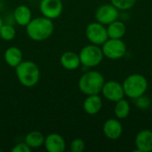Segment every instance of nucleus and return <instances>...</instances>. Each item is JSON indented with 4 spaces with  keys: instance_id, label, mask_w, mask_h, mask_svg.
Returning a JSON list of instances; mask_svg holds the SVG:
<instances>
[{
    "instance_id": "1",
    "label": "nucleus",
    "mask_w": 152,
    "mask_h": 152,
    "mask_svg": "<svg viewBox=\"0 0 152 152\" xmlns=\"http://www.w3.org/2000/svg\"><path fill=\"white\" fill-rule=\"evenodd\" d=\"M26 28L27 34L34 41H43L49 38L54 28L52 20L45 16L31 20Z\"/></svg>"
},
{
    "instance_id": "2",
    "label": "nucleus",
    "mask_w": 152,
    "mask_h": 152,
    "mask_svg": "<svg viewBox=\"0 0 152 152\" xmlns=\"http://www.w3.org/2000/svg\"><path fill=\"white\" fill-rule=\"evenodd\" d=\"M105 83L103 75L96 70L87 71L82 75L78 81L80 91L86 95L99 94Z\"/></svg>"
},
{
    "instance_id": "3",
    "label": "nucleus",
    "mask_w": 152,
    "mask_h": 152,
    "mask_svg": "<svg viewBox=\"0 0 152 152\" xmlns=\"http://www.w3.org/2000/svg\"><path fill=\"white\" fill-rule=\"evenodd\" d=\"M122 86L125 95L134 100L145 94L148 89V81L143 75L134 73L126 77Z\"/></svg>"
},
{
    "instance_id": "4",
    "label": "nucleus",
    "mask_w": 152,
    "mask_h": 152,
    "mask_svg": "<svg viewBox=\"0 0 152 152\" xmlns=\"http://www.w3.org/2000/svg\"><path fill=\"white\" fill-rule=\"evenodd\" d=\"M16 74L20 83L27 87L37 85L40 77L39 69L32 61H21L16 67Z\"/></svg>"
},
{
    "instance_id": "5",
    "label": "nucleus",
    "mask_w": 152,
    "mask_h": 152,
    "mask_svg": "<svg viewBox=\"0 0 152 152\" xmlns=\"http://www.w3.org/2000/svg\"><path fill=\"white\" fill-rule=\"evenodd\" d=\"M78 55L81 64L87 68L98 66L102 61L104 57L102 48L94 44L83 47Z\"/></svg>"
},
{
    "instance_id": "6",
    "label": "nucleus",
    "mask_w": 152,
    "mask_h": 152,
    "mask_svg": "<svg viewBox=\"0 0 152 152\" xmlns=\"http://www.w3.org/2000/svg\"><path fill=\"white\" fill-rule=\"evenodd\" d=\"M102 50L106 58L110 60H119L126 55L127 48L122 39L108 38L102 45Z\"/></svg>"
},
{
    "instance_id": "7",
    "label": "nucleus",
    "mask_w": 152,
    "mask_h": 152,
    "mask_svg": "<svg viewBox=\"0 0 152 152\" xmlns=\"http://www.w3.org/2000/svg\"><path fill=\"white\" fill-rule=\"evenodd\" d=\"M86 36L92 44L96 45H102L109 38L107 28L98 21L92 22L86 27Z\"/></svg>"
},
{
    "instance_id": "8",
    "label": "nucleus",
    "mask_w": 152,
    "mask_h": 152,
    "mask_svg": "<svg viewBox=\"0 0 152 152\" xmlns=\"http://www.w3.org/2000/svg\"><path fill=\"white\" fill-rule=\"evenodd\" d=\"M119 17V10L112 4H102L95 12V18L98 22L103 25H109Z\"/></svg>"
},
{
    "instance_id": "9",
    "label": "nucleus",
    "mask_w": 152,
    "mask_h": 152,
    "mask_svg": "<svg viewBox=\"0 0 152 152\" xmlns=\"http://www.w3.org/2000/svg\"><path fill=\"white\" fill-rule=\"evenodd\" d=\"M101 93L102 94L104 98L113 102H117L125 96V92L122 84L115 80L105 82Z\"/></svg>"
},
{
    "instance_id": "10",
    "label": "nucleus",
    "mask_w": 152,
    "mask_h": 152,
    "mask_svg": "<svg viewBox=\"0 0 152 152\" xmlns=\"http://www.w3.org/2000/svg\"><path fill=\"white\" fill-rule=\"evenodd\" d=\"M63 10V4L61 0H41L40 11L42 14L48 19L58 18Z\"/></svg>"
},
{
    "instance_id": "11",
    "label": "nucleus",
    "mask_w": 152,
    "mask_h": 152,
    "mask_svg": "<svg viewBox=\"0 0 152 152\" xmlns=\"http://www.w3.org/2000/svg\"><path fill=\"white\" fill-rule=\"evenodd\" d=\"M103 134L111 141L120 138L123 133V126L118 118H110L105 121L102 126Z\"/></svg>"
},
{
    "instance_id": "12",
    "label": "nucleus",
    "mask_w": 152,
    "mask_h": 152,
    "mask_svg": "<svg viewBox=\"0 0 152 152\" xmlns=\"http://www.w3.org/2000/svg\"><path fill=\"white\" fill-rule=\"evenodd\" d=\"M136 146L135 151L151 152L152 151V130L143 129L137 133L134 140Z\"/></svg>"
},
{
    "instance_id": "13",
    "label": "nucleus",
    "mask_w": 152,
    "mask_h": 152,
    "mask_svg": "<svg viewBox=\"0 0 152 152\" xmlns=\"http://www.w3.org/2000/svg\"><path fill=\"white\" fill-rule=\"evenodd\" d=\"M45 147L48 152H63L66 148L64 138L58 134H51L45 138Z\"/></svg>"
},
{
    "instance_id": "14",
    "label": "nucleus",
    "mask_w": 152,
    "mask_h": 152,
    "mask_svg": "<svg viewBox=\"0 0 152 152\" xmlns=\"http://www.w3.org/2000/svg\"><path fill=\"white\" fill-rule=\"evenodd\" d=\"M102 108V100L98 94L87 95L83 103L84 110L89 115H95L101 111Z\"/></svg>"
},
{
    "instance_id": "15",
    "label": "nucleus",
    "mask_w": 152,
    "mask_h": 152,
    "mask_svg": "<svg viewBox=\"0 0 152 152\" xmlns=\"http://www.w3.org/2000/svg\"><path fill=\"white\" fill-rule=\"evenodd\" d=\"M61 64L68 70H75L81 64L79 55L74 52H66L61 57Z\"/></svg>"
},
{
    "instance_id": "16",
    "label": "nucleus",
    "mask_w": 152,
    "mask_h": 152,
    "mask_svg": "<svg viewBox=\"0 0 152 152\" xmlns=\"http://www.w3.org/2000/svg\"><path fill=\"white\" fill-rule=\"evenodd\" d=\"M107 32L109 38H115V39H122L123 37L126 35V27L125 23L121 20H116L113 22L110 23L107 27Z\"/></svg>"
},
{
    "instance_id": "17",
    "label": "nucleus",
    "mask_w": 152,
    "mask_h": 152,
    "mask_svg": "<svg viewBox=\"0 0 152 152\" xmlns=\"http://www.w3.org/2000/svg\"><path fill=\"white\" fill-rule=\"evenodd\" d=\"M32 14L30 9L26 5H20L14 11L15 21L20 26H27L32 20Z\"/></svg>"
},
{
    "instance_id": "18",
    "label": "nucleus",
    "mask_w": 152,
    "mask_h": 152,
    "mask_svg": "<svg viewBox=\"0 0 152 152\" xmlns=\"http://www.w3.org/2000/svg\"><path fill=\"white\" fill-rule=\"evenodd\" d=\"M4 60L9 66L16 68L22 61V53L18 47H10L4 52Z\"/></svg>"
},
{
    "instance_id": "19",
    "label": "nucleus",
    "mask_w": 152,
    "mask_h": 152,
    "mask_svg": "<svg viewBox=\"0 0 152 152\" xmlns=\"http://www.w3.org/2000/svg\"><path fill=\"white\" fill-rule=\"evenodd\" d=\"M45 136L39 131H32L25 136V142L31 149L40 148L45 142Z\"/></svg>"
},
{
    "instance_id": "20",
    "label": "nucleus",
    "mask_w": 152,
    "mask_h": 152,
    "mask_svg": "<svg viewBox=\"0 0 152 152\" xmlns=\"http://www.w3.org/2000/svg\"><path fill=\"white\" fill-rule=\"evenodd\" d=\"M131 111L130 103L124 98L118 101L114 107V115L118 119L126 118Z\"/></svg>"
},
{
    "instance_id": "21",
    "label": "nucleus",
    "mask_w": 152,
    "mask_h": 152,
    "mask_svg": "<svg viewBox=\"0 0 152 152\" xmlns=\"http://www.w3.org/2000/svg\"><path fill=\"white\" fill-rule=\"evenodd\" d=\"M16 35V31H15V28L12 26V25H9V24H5L1 27L0 28V37L5 40V41H11L14 38Z\"/></svg>"
},
{
    "instance_id": "22",
    "label": "nucleus",
    "mask_w": 152,
    "mask_h": 152,
    "mask_svg": "<svg viewBox=\"0 0 152 152\" xmlns=\"http://www.w3.org/2000/svg\"><path fill=\"white\" fill-rule=\"evenodd\" d=\"M111 4L121 11L131 9L136 3V0H110Z\"/></svg>"
},
{
    "instance_id": "23",
    "label": "nucleus",
    "mask_w": 152,
    "mask_h": 152,
    "mask_svg": "<svg viewBox=\"0 0 152 152\" xmlns=\"http://www.w3.org/2000/svg\"><path fill=\"white\" fill-rule=\"evenodd\" d=\"M151 100L149 97L145 96V94L134 99V103H135V106L137 108H139L140 110H146L148 109L150 106H151Z\"/></svg>"
},
{
    "instance_id": "24",
    "label": "nucleus",
    "mask_w": 152,
    "mask_h": 152,
    "mask_svg": "<svg viewBox=\"0 0 152 152\" xmlns=\"http://www.w3.org/2000/svg\"><path fill=\"white\" fill-rule=\"evenodd\" d=\"M85 142L80 138L74 139L70 143V151L72 152H82L85 150Z\"/></svg>"
},
{
    "instance_id": "25",
    "label": "nucleus",
    "mask_w": 152,
    "mask_h": 152,
    "mask_svg": "<svg viewBox=\"0 0 152 152\" xmlns=\"http://www.w3.org/2000/svg\"><path fill=\"white\" fill-rule=\"evenodd\" d=\"M31 148L28 147L27 145L26 142H21V143H19L17 145H15L12 149V152H31Z\"/></svg>"
},
{
    "instance_id": "26",
    "label": "nucleus",
    "mask_w": 152,
    "mask_h": 152,
    "mask_svg": "<svg viewBox=\"0 0 152 152\" xmlns=\"http://www.w3.org/2000/svg\"><path fill=\"white\" fill-rule=\"evenodd\" d=\"M3 24H4V23H3V20H2V18L0 17V28H1V27L3 26Z\"/></svg>"
},
{
    "instance_id": "27",
    "label": "nucleus",
    "mask_w": 152,
    "mask_h": 152,
    "mask_svg": "<svg viewBox=\"0 0 152 152\" xmlns=\"http://www.w3.org/2000/svg\"><path fill=\"white\" fill-rule=\"evenodd\" d=\"M151 116H152V107H151Z\"/></svg>"
}]
</instances>
